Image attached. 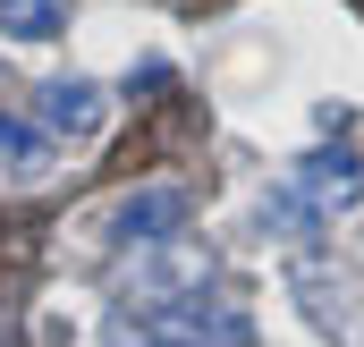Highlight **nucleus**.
Here are the masks:
<instances>
[{"label":"nucleus","instance_id":"obj_1","mask_svg":"<svg viewBox=\"0 0 364 347\" xmlns=\"http://www.w3.org/2000/svg\"><path fill=\"white\" fill-rule=\"evenodd\" d=\"M246 339H255V322L229 297H203V288L110 314V347H246Z\"/></svg>","mask_w":364,"mask_h":347},{"label":"nucleus","instance_id":"obj_2","mask_svg":"<svg viewBox=\"0 0 364 347\" xmlns=\"http://www.w3.org/2000/svg\"><path fill=\"white\" fill-rule=\"evenodd\" d=\"M186 288H212V255L203 246H136V271H127V305H161V297H186Z\"/></svg>","mask_w":364,"mask_h":347},{"label":"nucleus","instance_id":"obj_3","mask_svg":"<svg viewBox=\"0 0 364 347\" xmlns=\"http://www.w3.org/2000/svg\"><path fill=\"white\" fill-rule=\"evenodd\" d=\"M178 212H186L178 186H136V195H119V203L102 212V237H110V246H153V237L178 229Z\"/></svg>","mask_w":364,"mask_h":347},{"label":"nucleus","instance_id":"obj_4","mask_svg":"<svg viewBox=\"0 0 364 347\" xmlns=\"http://www.w3.org/2000/svg\"><path fill=\"white\" fill-rule=\"evenodd\" d=\"M296 186L322 203V220H339V212H356V203H364V161L348 153V144H322V153L296 161Z\"/></svg>","mask_w":364,"mask_h":347},{"label":"nucleus","instance_id":"obj_5","mask_svg":"<svg viewBox=\"0 0 364 347\" xmlns=\"http://www.w3.org/2000/svg\"><path fill=\"white\" fill-rule=\"evenodd\" d=\"M102 119H110V110H102V85H85V77H51V85H43V127H51V136L93 144Z\"/></svg>","mask_w":364,"mask_h":347},{"label":"nucleus","instance_id":"obj_6","mask_svg":"<svg viewBox=\"0 0 364 347\" xmlns=\"http://www.w3.org/2000/svg\"><path fill=\"white\" fill-rule=\"evenodd\" d=\"M51 170H60V144H51L34 119L0 110V178H9V186H43Z\"/></svg>","mask_w":364,"mask_h":347},{"label":"nucleus","instance_id":"obj_7","mask_svg":"<svg viewBox=\"0 0 364 347\" xmlns=\"http://www.w3.org/2000/svg\"><path fill=\"white\" fill-rule=\"evenodd\" d=\"M255 229H263V237H279V246H296V237H314V229H322V203L288 178V186H272V195L255 203Z\"/></svg>","mask_w":364,"mask_h":347},{"label":"nucleus","instance_id":"obj_8","mask_svg":"<svg viewBox=\"0 0 364 347\" xmlns=\"http://www.w3.org/2000/svg\"><path fill=\"white\" fill-rule=\"evenodd\" d=\"M68 17H77V0H0V34H17V43H51V34H68Z\"/></svg>","mask_w":364,"mask_h":347}]
</instances>
